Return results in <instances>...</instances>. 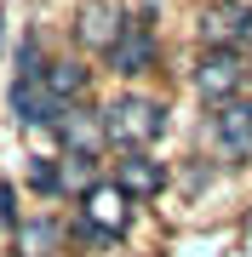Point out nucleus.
<instances>
[{"mask_svg": "<svg viewBox=\"0 0 252 257\" xmlns=\"http://www.w3.org/2000/svg\"><path fill=\"white\" fill-rule=\"evenodd\" d=\"M126 223H132V200L115 183H98L80 194V234L86 240H115Z\"/></svg>", "mask_w": 252, "mask_h": 257, "instance_id": "2", "label": "nucleus"}, {"mask_svg": "<svg viewBox=\"0 0 252 257\" xmlns=\"http://www.w3.org/2000/svg\"><path fill=\"white\" fill-rule=\"evenodd\" d=\"M212 132H218V143H224L229 155H252V109L246 103H224V109L212 114Z\"/></svg>", "mask_w": 252, "mask_h": 257, "instance_id": "10", "label": "nucleus"}, {"mask_svg": "<svg viewBox=\"0 0 252 257\" xmlns=\"http://www.w3.org/2000/svg\"><path fill=\"white\" fill-rule=\"evenodd\" d=\"M109 63H115V74H143V69H155V35H149V23H132L126 35H121V46L109 52Z\"/></svg>", "mask_w": 252, "mask_h": 257, "instance_id": "8", "label": "nucleus"}, {"mask_svg": "<svg viewBox=\"0 0 252 257\" xmlns=\"http://www.w3.org/2000/svg\"><path fill=\"white\" fill-rule=\"evenodd\" d=\"M160 132H166V109L155 97H115L103 109V138L115 149H126V155H143Z\"/></svg>", "mask_w": 252, "mask_h": 257, "instance_id": "1", "label": "nucleus"}, {"mask_svg": "<svg viewBox=\"0 0 252 257\" xmlns=\"http://www.w3.org/2000/svg\"><path fill=\"white\" fill-rule=\"evenodd\" d=\"M57 240H63L57 223H23V229H18V257H52Z\"/></svg>", "mask_w": 252, "mask_h": 257, "instance_id": "12", "label": "nucleus"}, {"mask_svg": "<svg viewBox=\"0 0 252 257\" xmlns=\"http://www.w3.org/2000/svg\"><path fill=\"white\" fill-rule=\"evenodd\" d=\"M57 172H63V189H80V194L98 189V183H92V155H69Z\"/></svg>", "mask_w": 252, "mask_h": 257, "instance_id": "13", "label": "nucleus"}, {"mask_svg": "<svg viewBox=\"0 0 252 257\" xmlns=\"http://www.w3.org/2000/svg\"><path fill=\"white\" fill-rule=\"evenodd\" d=\"M126 29H132V23H126V12L115 6V0H86V6H80V18H75L80 46H92V52H115Z\"/></svg>", "mask_w": 252, "mask_h": 257, "instance_id": "3", "label": "nucleus"}, {"mask_svg": "<svg viewBox=\"0 0 252 257\" xmlns=\"http://www.w3.org/2000/svg\"><path fill=\"white\" fill-rule=\"evenodd\" d=\"M160 183H166L160 160H149V155H126V160H115V189H121L126 200H149V194H160Z\"/></svg>", "mask_w": 252, "mask_h": 257, "instance_id": "6", "label": "nucleus"}, {"mask_svg": "<svg viewBox=\"0 0 252 257\" xmlns=\"http://www.w3.org/2000/svg\"><path fill=\"white\" fill-rule=\"evenodd\" d=\"M18 217V206H12V189H0V223H12Z\"/></svg>", "mask_w": 252, "mask_h": 257, "instance_id": "14", "label": "nucleus"}, {"mask_svg": "<svg viewBox=\"0 0 252 257\" xmlns=\"http://www.w3.org/2000/svg\"><path fill=\"white\" fill-rule=\"evenodd\" d=\"M57 132H63V143H69V155H92V160H98V149L109 143V138H103V114L92 120V114H86V109H69L63 120H57Z\"/></svg>", "mask_w": 252, "mask_h": 257, "instance_id": "9", "label": "nucleus"}, {"mask_svg": "<svg viewBox=\"0 0 252 257\" xmlns=\"http://www.w3.org/2000/svg\"><path fill=\"white\" fill-rule=\"evenodd\" d=\"M86 80H92V74H86L80 63L57 57V63H46V80H40V86H46V92H52L57 103H63V109H75V97L86 92Z\"/></svg>", "mask_w": 252, "mask_h": 257, "instance_id": "11", "label": "nucleus"}, {"mask_svg": "<svg viewBox=\"0 0 252 257\" xmlns=\"http://www.w3.org/2000/svg\"><path fill=\"white\" fill-rule=\"evenodd\" d=\"M246 40H252V23H246Z\"/></svg>", "mask_w": 252, "mask_h": 257, "instance_id": "15", "label": "nucleus"}, {"mask_svg": "<svg viewBox=\"0 0 252 257\" xmlns=\"http://www.w3.org/2000/svg\"><path fill=\"white\" fill-rule=\"evenodd\" d=\"M246 23H252V6L246 0H224L201 18V40L212 52H229V40H246Z\"/></svg>", "mask_w": 252, "mask_h": 257, "instance_id": "5", "label": "nucleus"}, {"mask_svg": "<svg viewBox=\"0 0 252 257\" xmlns=\"http://www.w3.org/2000/svg\"><path fill=\"white\" fill-rule=\"evenodd\" d=\"M241 80H246V69H241V57H235V52H206V63H201V74H195L201 97H212L218 109H224V103H235Z\"/></svg>", "mask_w": 252, "mask_h": 257, "instance_id": "4", "label": "nucleus"}, {"mask_svg": "<svg viewBox=\"0 0 252 257\" xmlns=\"http://www.w3.org/2000/svg\"><path fill=\"white\" fill-rule=\"evenodd\" d=\"M12 109H18L23 126H57V120L69 114V109H63V103H57L40 80H18V86H12Z\"/></svg>", "mask_w": 252, "mask_h": 257, "instance_id": "7", "label": "nucleus"}]
</instances>
